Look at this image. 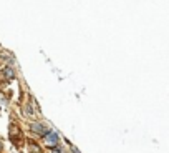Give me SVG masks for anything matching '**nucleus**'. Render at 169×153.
Returning a JSON list of instances; mask_svg holds the SVG:
<instances>
[{"mask_svg": "<svg viewBox=\"0 0 169 153\" xmlns=\"http://www.w3.org/2000/svg\"><path fill=\"white\" fill-rule=\"evenodd\" d=\"M51 153H63V152H61L60 146H53V148H51Z\"/></svg>", "mask_w": 169, "mask_h": 153, "instance_id": "obj_5", "label": "nucleus"}, {"mask_svg": "<svg viewBox=\"0 0 169 153\" xmlns=\"http://www.w3.org/2000/svg\"><path fill=\"white\" fill-rule=\"evenodd\" d=\"M71 153H80V150H78L76 146H71Z\"/></svg>", "mask_w": 169, "mask_h": 153, "instance_id": "obj_6", "label": "nucleus"}, {"mask_svg": "<svg viewBox=\"0 0 169 153\" xmlns=\"http://www.w3.org/2000/svg\"><path fill=\"white\" fill-rule=\"evenodd\" d=\"M30 128H32V132H33V133L40 135V136H45V135L50 132V130H48V128H45L42 123H32V125H30Z\"/></svg>", "mask_w": 169, "mask_h": 153, "instance_id": "obj_1", "label": "nucleus"}, {"mask_svg": "<svg viewBox=\"0 0 169 153\" xmlns=\"http://www.w3.org/2000/svg\"><path fill=\"white\" fill-rule=\"evenodd\" d=\"M2 75H3L5 80H12V78L15 76V73H13V70H12L10 67H7V68H3V70H2Z\"/></svg>", "mask_w": 169, "mask_h": 153, "instance_id": "obj_3", "label": "nucleus"}, {"mask_svg": "<svg viewBox=\"0 0 169 153\" xmlns=\"http://www.w3.org/2000/svg\"><path fill=\"white\" fill-rule=\"evenodd\" d=\"M0 150H2V142H0Z\"/></svg>", "mask_w": 169, "mask_h": 153, "instance_id": "obj_7", "label": "nucleus"}, {"mask_svg": "<svg viewBox=\"0 0 169 153\" xmlns=\"http://www.w3.org/2000/svg\"><path fill=\"white\" fill-rule=\"evenodd\" d=\"M43 138H45V142H47L50 146H56V143H58V135H56L55 132H48Z\"/></svg>", "mask_w": 169, "mask_h": 153, "instance_id": "obj_2", "label": "nucleus"}, {"mask_svg": "<svg viewBox=\"0 0 169 153\" xmlns=\"http://www.w3.org/2000/svg\"><path fill=\"white\" fill-rule=\"evenodd\" d=\"M32 150H33L35 153H42V150H40V146H38V145H35V143H32Z\"/></svg>", "mask_w": 169, "mask_h": 153, "instance_id": "obj_4", "label": "nucleus"}]
</instances>
